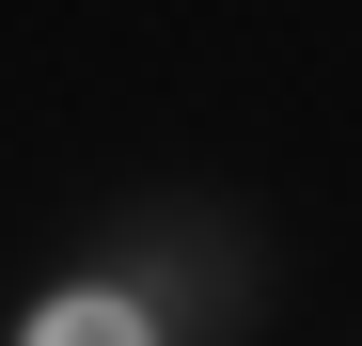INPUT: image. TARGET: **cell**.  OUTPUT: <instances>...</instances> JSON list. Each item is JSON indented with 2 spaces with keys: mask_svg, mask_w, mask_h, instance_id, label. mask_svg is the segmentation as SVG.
<instances>
[{
  "mask_svg": "<svg viewBox=\"0 0 362 346\" xmlns=\"http://www.w3.org/2000/svg\"><path fill=\"white\" fill-rule=\"evenodd\" d=\"M32 346H142V315H127V299H47Z\"/></svg>",
  "mask_w": 362,
  "mask_h": 346,
  "instance_id": "obj_1",
  "label": "cell"
}]
</instances>
